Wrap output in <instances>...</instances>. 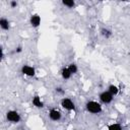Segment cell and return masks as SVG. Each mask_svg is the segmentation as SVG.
Masks as SVG:
<instances>
[{
  "label": "cell",
  "mask_w": 130,
  "mask_h": 130,
  "mask_svg": "<svg viewBox=\"0 0 130 130\" xmlns=\"http://www.w3.org/2000/svg\"><path fill=\"white\" fill-rule=\"evenodd\" d=\"M49 118L52 120V121H55V122H57V121H60L61 120V118H62V113L58 110V109H51L50 111H49Z\"/></svg>",
  "instance_id": "6"
},
{
  "label": "cell",
  "mask_w": 130,
  "mask_h": 130,
  "mask_svg": "<svg viewBox=\"0 0 130 130\" xmlns=\"http://www.w3.org/2000/svg\"><path fill=\"white\" fill-rule=\"evenodd\" d=\"M0 27L3 29V30H8L10 28V22L7 18L5 17H1L0 18Z\"/></svg>",
  "instance_id": "9"
},
{
  "label": "cell",
  "mask_w": 130,
  "mask_h": 130,
  "mask_svg": "<svg viewBox=\"0 0 130 130\" xmlns=\"http://www.w3.org/2000/svg\"><path fill=\"white\" fill-rule=\"evenodd\" d=\"M107 130H123L121 124L119 123H112L108 126V129Z\"/></svg>",
  "instance_id": "12"
},
{
  "label": "cell",
  "mask_w": 130,
  "mask_h": 130,
  "mask_svg": "<svg viewBox=\"0 0 130 130\" xmlns=\"http://www.w3.org/2000/svg\"><path fill=\"white\" fill-rule=\"evenodd\" d=\"M41 21H42L41 16H40L38 13H34V14H31V15H30L29 23H30V25H31L32 27L38 28V27L41 25Z\"/></svg>",
  "instance_id": "7"
},
{
  "label": "cell",
  "mask_w": 130,
  "mask_h": 130,
  "mask_svg": "<svg viewBox=\"0 0 130 130\" xmlns=\"http://www.w3.org/2000/svg\"><path fill=\"white\" fill-rule=\"evenodd\" d=\"M6 119L8 122L10 123H13V124H16V123H19L20 120H21V116L20 114L15 111V110H9L6 112Z\"/></svg>",
  "instance_id": "2"
},
{
  "label": "cell",
  "mask_w": 130,
  "mask_h": 130,
  "mask_svg": "<svg viewBox=\"0 0 130 130\" xmlns=\"http://www.w3.org/2000/svg\"><path fill=\"white\" fill-rule=\"evenodd\" d=\"M21 73L28 77H34L36 75V69L30 65H22L21 67Z\"/></svg>",
  "instance_id": "5"
},
{
  "label": "cell",
  "mask_w": 130,
  "mask_h": 130,
  "mask_svg": "<svg viewBox=\"0 0 130 130\" xmlns=\"http://www.w3.org/2000/svg\"><path fill=\"white\" fill-rule=\"evenodd\" d=\"M56 91H58L59 93H63V92H64V91L62 90V88H61V87H57V88H56Z\"/></svg>",
  "instance_id": "17"
},
{
  "label": "cell",
  "mask_w": 130,
  "mask_h": 130,
  "mask_svg": "<svg viewBox=\"0 0 130 130\" xmlns=\"http://www.w3.org/2000/svg\"><path fill=\"white\" fill-rule=\"evenodd\" d=\"M99 98H100V101H101L103 104H106V105L111 104V103L113 102V100H114V95L111 94L108 90H104V91H102V92L100 93Z\"/></svg>",
  "instance_id": "4"
},
{
  "label": "cell",
  "mask_w": 130,
  "mask_h": 130,
  "mask_svg": "<svg viewBox=\"0 0 130 130\" xmlns=\"http://www.w3.org/2000/svg\"><path fill=\"white\" fill-rule=\"evenodd\" d=\"M101 34H102V36L105 37L106 39H109V38L112 36V31H111L110 29H108V28H102Z\"/></svg>",
  "instance_id": "15"
},
{
  "label": "cell",
  "mask_w": 130,
  "mask_h": 130,
  "mask_svg": "<svg viewBox=\"0 0 130 130\" xmlns=\"http://www.w3.org/2000/svg\"><path fill=\"white\" fill-rule=\"evenodd\" d=\"M10 6H11L12 8L16 7V6H17V2H16V1H11V2H10Z\"/></svg>",
  "instance_id": "16"
},
{
  "label": "cell",
  "mask_w": 130,
  "mask_h": 130,
  "mask_svg": "<svg viewBox=\"0 0 130 130\" xmlns=\"http://www.w3.org/2000/svg\"><path fill=\"white\" fill-rule=\"evenodd\" d=\"M61 76H62V78H63V79H65V80H67V79H70V78H71L72 73L70 72V70L68 69V67H67V66L62 68V70H61Z\"/></svg>",
  "instance_id": "10"
},
{
  "label": "cell",
  "mask_w": 130,
  "mask_h": 130,
  "mask_svg": "<svg viewBox=\"0 0 130 130\" xmlns=\"http://www.w3.org/2000/svg\"><path fill=\"white\" fill-rule=\"evenodd\" d=\"M67 67H68V69L70 70V72L72 73V75H73V74H76V73L78 72V67H77V65H76L75 63H70Z\"/></svg>",
  "instance_id": "13"
},
{
  "label": "cell",
  "mask_w": 130,
  "mask_h": 130,
  "mask_svg": "<svg viewBox=\"0 0 130 130\" xmlns=\"http://www.w3.org/2000/svg\"><path fill=\"white\" fill-rule=\"evenodd\" d=\"M60 104H61V107L66 111H75V105L73 101L69 98H63Z\"/></svg>",
  "instance_id": "3"
},
{
  "label": "cell",
  "mask_w": 130,
  "mask_h": 130,
  "mask_svg": "<svg viewBox=\"0 0 130 130\" xmlns=\"http://www.w3.org/2000/svg\"><path fill=\"white\" fill-rule=\"evenodd\" d=\"M31 103H32V105H34L36 108H38V109H42V108L44 107V102L42 101L41 96H39V95H35V96L32 98V100H31Z\"/></svg>",
  "instance_id": "8"
},
{
  "label": "cell",
  "mask_w": 130,
  "mask_h": 130,
  "mask_svg": "<svg viewBox=\"0 0 130 130\" xmlns=\"http://www.w3.org/2000/svg\"><path fill=\"white\" fill-rule=\"evenodd\" d=\"M62 4L67 8H73L75 6V2L73 0H62Z\"/></svg>",
  "instance_id": "14"
},
{
  "label": "cell",
  "mask_w": 130,
  "mask_h": 130,
  "mask_svg": "<svg viewBox=\"0 0 130 130\" xmlns=\"http://www.w3.org/2000/svg\"><path fill=\"white\" fill-rule=\"evenodd\" d=\"M108 91H109L111 94H113V95L115 96V95H117V94L119 93L120 89H119V87H118L117 85H115V84H110L109 87H108Z\"/></svg>",
  "instance_id": "11"
},
{
  "label": "cell",
  "mask_w": 130,
  "mask_h": 130,
  "mask_svg": "<svg viewBox=\"0 0 130 130\" xmlns=\"http://www.w3.org/2000/svg\"><path fill=\"white\" fill-rule=\"evenodd\" d=\"M85 108H86L87 112H89L90 114H93V115H98V114L102 113V111H103L102 105L96 101H88L85 104Z\"/></svg>",
  "instance_id": "1"
}]
</instances>
